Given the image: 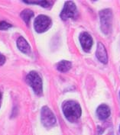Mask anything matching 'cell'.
Segmentation results:
<instances>
[{
	"label": "cell",
	"mask_w": 120,
	"mask_h": 135,
	"mask_svg": "<svg viewBox=\"0 0 120 135\" xmlns=\"http://www.w3.org/2000/svg\"><path fill=\"white\" fill-rule=\"evenodd\" d=\"M63 112L66 118L71 122L77 121L81 115V108L77 102L67 101L63 105Z\"/></svg>",
	"instance_id": "obj_1"
},
{
	"label": "cell",
	"mask_w": 120,
	"mask_h": 135,
	"mask_svg": "<svg viewBox=\"0 0 120 135\" xmlns=\"http://www.w3.org/2000/svg\"><path fill=\"white\" fill-rule=\"evenodd\" d=\"M26 81L28 85L32 88L35 94L38 95L42 94V80L38 73L35 71L30 72L26 77Z\"/></svg>",
	"instance_id": "obj_2"
},
{
	"label": "cell",
	"mask_w": 120,
	"mask_h": 135,
	"mask_svg": "<svg viewBox=\"0 0 120 135\" xmlns=\"http://www.w3.org/2000/svg\"><path fill=\"white\" fill-rule=\"evenodd\" d=\"M101 28L104 34H109L112 27L113 14L110 9H104L100 12Z\"/></svg>",
	"instance_id": "obj_3"
},
{
	"label": "cell",
	"mask_w": 120,
	"mask_h": 135,
	"mask_svg": "<svg viewBox=\"0 0 120 135\" xmlns=\"http://www.w3.org/2000/svg\"><path fill=\"white\" fill-rule=\"evenodd\" d=\"M50 25H51L50 18L44 15L38 16L34 23L35 29L38 33H42L46 31L50 28Z\"/></svg>",
	"instance_id": "obj_4"
},
{
	"label": "cell",
	"mask_w": 120,
	"mask_h": 135,
	"mask_svg": "<svg viewBox=\"0 0 120 135\" xmlns=\"http://www.w3.org/2000/svg\"><path fill=\"white\" fill-rule=\"evenodd\" d=\"M41 122L44 127L50 128L56 123V118L51 110L47 106L43 107L41 109Z\"/></svg>",
	"instance_id": "obj_5"
},
{
	"label": "cell",
	"mask_w": 120,
	"mask_h": 135,
	"mask_svg": "<svg viewBox=\"0 0 120 135\" xmlns=\"http://www.w3.org/2000/svg\"><path fill=\"white\" fill-rule=\"evenodd\" d=\"M77 15V11L75 4L71 1L66 2L64 8L61 13V18L63 20H67L68 18H76Z\"/></svg>",
	"instance_id": "obj_6"
},
{
	"label": "cell",
	"mask_w": 120,
	"mask_h": 135,
	"mask_svg": "<svg viewBox=\"0 0 120 135\" xmlns=\"http://www.w3.org/2000/svg\"><path fill=\"white\" fill-rule=\"evenodd\" d=\"M80 44L83 47V50L86 52H88V51H90V50L92 47V37L86 32H83L80 35Z\"/></svg>",
	"instance_id": "obj_7"
},
{
	"label": "cell",
	"mask_w": 120,
	"mask_h": 135,
	"mask_svg": "<svg viewBox=\"0 0 120 135\" xmlns=\"http://www.w3.org/2000/svg\"><path fill=\"white\" fill-rule=\"evenodd\" d=\"M96 57L99 59L100 62L103 64H107L108 62V56H107V52L104 45L102 43H99L97 45V49H96Z\"/></svg>",
	"instance_id": "obj_8"
},
{
	"label": "cell",
	"mask_w": 120,
	"mask_h": 135,
	"mask_svg": "<svg viewBox=\"0 0 120 135\" xmlns=\"http://www.w3.org/2000/svg\"><path fill=\"white\" fill-rule=\"evenodd\" d=\"M17 46H18L19 49L21 50L22 53L27 54L31 53L30 45L28 44L27 41L24 37H19V39L17 40Z\"/></svg>",
	"instance_id": "obj_9"
},
{
	"label": "cell",
	"mask_w": 120,
	"mask_h": 135,
	"mask_svg": "<svg viewBox=\"0 0 120 135\" xmlns=\"http://www.w3.org/2000/svg\"><path fill=\"white\" fill-rule=\"evenodd\" d=\"M96 112L99 119L105 120L110 115V109L106 105H101L100 106L98 107Z\"/></svg>",
	"instance_id": "obj_10"
},
{
	"label": "cell",
	"mask_w": 120,
	"mask_h": 135,
	"mask_svg": "<svg viewBox=\"0 0 120 135\" xmlns=\"http://www.w3.org/2000/svg\"><path fill=\"white\" fill-rule=\"evenodd\" d=\"M57 68L59 71L61 72H67L70 70L71 68V63L67 60H63L61 62H60L57 64Z\"/></svg>",
	"instance_id": "obj_11"
},
{
	"label": "cell",
	"mask_w": 120,
	"mask_h": 135,
	"mask_svg": "<svg viewBox=\"0 0 120 135\" xmlns=\"http://www.w3.org/2000/svg\"><path fill=\"white\" fill-rule=\"evenodd\" d=\"M33 16H34V12L31 10H29V9H25V10L22 11L21 13V18L27 24L29 23V21H30V20L31 19V18Z\"/></svg>",
	"instance_id": "obj_12"
},
{
	"label": "cell",
	"mask_w": 120,
	"mask_h": 135,
	"mask_svg": "<svg viewBox=\"0 0 120 135\" xmlns=\"http://www.w3.org/2000/svg\"><path fill=\"white\" fill-rule=\"evenodd\" d=\"M28 4H37V5H40L44 8H49L53 5L52 1H23Z\"/></svg>",
	"instance_id": "obj_13"
},
{
	"label": "cell",
	"mask_w": 120,
	"mask_h": 135,
	"mask_svg": "<svg viewBox=\"0 0 120 135\" xmlns=\"http://www.w3.org/2000/svg\"><path fill=\"white\" fill-rule=\"evenodd\" d=\"M12 27V25L7 23L6 21H0V30H6Z\"/></svg>",
	"instance_id": "obj_14"
},
{
	"label": "cell",
	"mask_w": 120,
	"mask_h": 135,
	"mask_svg": "<svg viewBox=\"0 0 120 135\" xmlns=\"http://www.w3.org/2000/svg\"><path fill=\"white\" fill-rule=\"evenodd\" d=\"M5 62H6V57H4L2 54H0V66L3 65Z\"/></svg>",
	"instance_id": "obj_15"
},
{
	"label": "cell",
	"mask_w": 120,
	"mask_h": 135,
	"mask_svg": "<svg viewBox=\"0 0 120 135\" xmlns=\"http://www.w3.org/2000/svg\"><path fill=\"white\" fill-rule=\"evenodd\" d=\"M1 99H2V94L0 93V104H1Z\"/></svg>",
	"instance_id": "obj_16"
},
{
	"label": "cell",
	"mask_w": 120,
	"mask_h": 135,
	"mask_svg": "<svg viewBox=\"0 0 120 135\" xmlns=\"http://www.w3.org/2000/svg\"><path fill=\"white\" fill-rule=\"evenodd\" d=\"M119 131H120V127H119Z\"/></svg>",
	"instance_id": "obj_17"
}]
</instances>
